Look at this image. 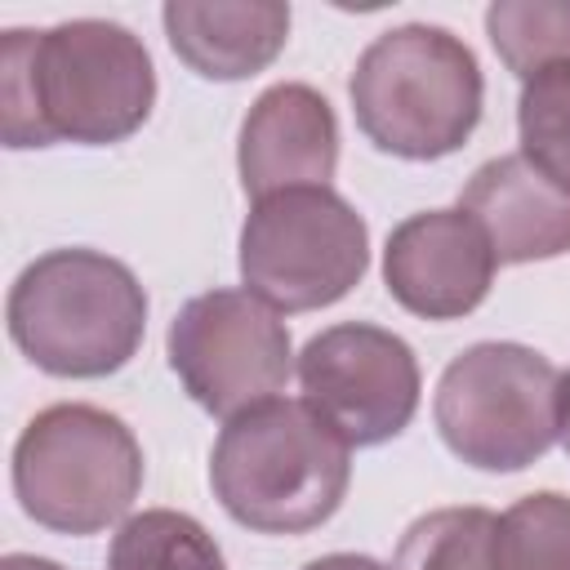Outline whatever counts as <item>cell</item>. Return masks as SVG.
Returning <instances> with one entry per match:
<instances>
[{
	"instance_id": "13",
	"label": "cell",
	"mask_w": 570,
	"mask_h": 570,
	"mask_svg": "<svg viewBox=\"0 0 570 570\" xmlns=\"http://www.w3.org/2000/svg\"><path fill=\"white\" fill-rule=\"evenodd\" d=\"M160 22L178 62L223 85L267 71L289 40V4L281 0H169Z\"/></svg>"
},
{
	"instance_id": "3",
	"label": "cell",
	"mask_w": 570,
	"mask_h": 570,
	"mask_svg": "<svg viewBox=\"0 0 570 570\" xmlns=\"http://www.w3.org/2000/svg\"><path fill=\"white\" fill-rule=\"evenodd\" d=\"M13 347L53 379H107L147 334V289L102 249H49L27 263L4 303Z\"/></svg>"
},
{
	"instance_id": "11",
	"label": "cell",
	"mask_w": 570,
	"mask_h": 570,
	"mask_svg": "<svg viewBox=\"0 0 570 570\" xmlns=\"http://www.w3.org/2000/svg\"><path fill=\"white\" fill-rule=\"evenodd\" d=\"M236 169L254 200L294 187H330L338 169V116L330 98L303 80L263 89L240 120Z\"/></svg>"
},
{
	"instance_id": "17",
	"label": "cell",
	"mask_w": 570,
	"mask_h": 570,
	"mask_svg": "<svg viewBox=\"0 0 570 570\" xmlns=\"http://www.w3.org/2000/svg\"><path fill=\"white\" fill-rule=\"evenodd\" d=\"M494 570H570V494L534 490L499 517Z\"/></svg>"
},
{
	"instance_id": "20",
	"label": "cell",
	"mask_w": 570,
	"mask_h": 570,
	"mask_svg": "<svg viewBox=\"0 0 570 570\" xmlns=\"http://www.w3.org/2000/svg\"><path fill=\"white\" fill-rule=\"evenodd\" d=\"M0 570H62V566L49 557H36V552H9V557H0Z\"/></svg>"
},
{
	"instance_id": "5",
	"label": "cell",
	"mask_w": 570,
	"mask_h": 570,
	"mask_svg": "<svg viewBox=\"0 0 570 570\" xmlns=\"http://www.w3.org/2000/svg\"><path fill=\"white\" fill-rule=\"evenodd\" d=\"M142 490V445L134 428L98 405L62 401L40 410L13 445L18 508L53 534H102Z\"/></svg>"
},
{
	"instance_id": "7",
	"label": "cell",
	"mask_w": 570,
	"mask_h": 570,
	"mask_svg": "<svg viewBox=\"0 0 570 570\" xmlns=\"http://www.w3.org/2000/svg\"><path fill=\"white\" fill-rule=\"evenodd\" d=\"M236 249L245 289L276 312L330 307L370 272V227L334 187H294L254 200Z\"/></svg>"
},
{
	"instance_id": "15",
	"label": "cell",
	"mask_w": 570,
	"mask_h": 570,
	"mask_svg": "<svg viewBox=\"0 0 570 570\" xmlns=\"http://www.w3.org/2000/svg\"><path fill=\"white\" fill-rule=\"evenodd\" d=\"M485 36L521 85L570 67V0H494L485 9Z\"/></svg>"
},
{
	"instance_id": "12",
	"label": "cell",
	"mask_w": 570,
	"mask_h": 570,
	"mask_svg": "<svg viewBox=\"0 0 570 570\" xmlns=\"http://www.w3.org/2000/svg\"><path fill=\"white\" fill-rule=\"evenodd\" d=\"M459 209L481 223L499 263H548L570 254V191L525 165L521 151L485 160L468 178Z\"/></svg>"
},
{
	"instance_id": "4",
	"label": "cell",
	"mask_w": 570,
	"mask_h": 570,
	"mask_svg": "<svg viewBox=\"0 0 570 570\" xmlns=\"http://www.w3.org/2000/svg\"><path fill=\"white\" fill-rule=\"evenodd\" d=\"M356 129L387 156L441 160L481 125L485 76L445 27L405 22L365 45L347 80Z\"/></svg>"
},
{
	"instance_id": "10",
	"label": "cell",
	"mask_w": 570,
	"mask_h": 570,
	"mask_svg": "<svg viewBox=\"0 0 570 570\" xmlns=\"http://www.w3.org/2000/svg\"><path fill=\"white\" fill-rule=\"evenodd\" d=\"M494 249L472 214L423 209L392 227L383 245L387 294L423 321H463L494 285Z\"/></svg>"
},
{
	"instance_id": "21",
	"label": "cell",
	"mask_w": 570,
	"mask_h": 570,
	"mask_svg": "<svg viewBox=\"0 0 570 570\" xmlns=\"http://www.w3.org/2000/svg\"><path fill=\"white\" fill-rule=\"evenodd\" d=\"M561 445L570 454V370L561 374Z\"/></svg>"
},
{
	"instance_id": "2",
	"label": "cell",
	"mask_w": 570,
	"mask_h": 570,
	"mask_svg": "<svg viewBox=\"0 0 570 570\" xmlns=\"http://www.w3.org/2000/svg\"><path fill=\"white\" fill-rule=\"evenodd\" d=\"M209 485L236 525L254 534H307L343 508L352 445L307 401L272 396L223 423Z\"/></svg>"
},
{
	"instance_id": "6",
	"label": "cell",
	"mask_w": 570,
	"mask_h": 570,
	"mask_svg": "<svg viewBox=\"0 0 570 570\" xmlns=\"http://www.w3.org/2000/svg\"><path fill=\"white\" fill-rule=\"evenodd\" d=\"M432 419L468 468L521 472L561 441V370L525 343H472L441 370Z\"/></svg>"
},
{
	"instance_id": "9",
	"label": "cell",
	"mask_w": 570,
	"mask_h": 570,
	"mask_svg": "<svg viewBox=\"0 0 570 570\" xmlns=\"http://www.w3.org/2000/svg\"><path fill=\"white\" fill-rule=\"evenodd\" d=\"M303 401L356 450L401 436L419 410L414 347L370 321H343L312 334L298 352Z\"/></svg>"
},
{
	"instance_id": "14",
	"label": "cell",
	"mask_w": 570,
	"mask_h": 570,
	"mask_svg": "<svg viewBox=\"0 0 570 570\" xmlns=\"http://www.w3.org/2000/svg\"><path fill=\"white\" fill-rule=\"evenodd\" d=\"M107 570H227V557L196 517L142 508L111 534Z\"/></svg>"
},
{
	"instance_id": "19",
	"label": "cell",
	"mask_w": 570,
	"mask_h": 570,
	"mask_svg": "<svg viewBox=\"0 0 570 570\" xmlns=\"http://www.w3.org/2000/svg\"><path fill=\"white\" fill-rule=\"evenodd\" d=\"M303 570H392V566H383V561H374L365 552H325V557L307 561Z\"/></svg>"
},
{
	"instance_id": "8",
	"label": "cell",
	"mask_w": 570,
	"mask_h": 570,
	"mask_svg": "<svg viewBox=\"0 0 570 570\" xmlns=\"http://www.w3.org/2000/svg\"><path fill=\"white\" fill-rule=\"evenodd\" d=\"M169 370L214 419L272 401L294 374L289 325L249 289H209L178 307L165 334Z\"/></svg>"
},
{
	"instance_id": "18",
	"label": "cell",
	"mask_w": 570,
	"mask_h": 570,
	"mask_svg": "<svg viewBox=\"0 0 570 570\" xmlns=\"http://www.w3.org/2000/svg\"><path fill=\"white\" fill-rule=\"evenodd\" d=\"M517 138L525 165H534L548 183L570 191V67L543 71L521 85Z\"/></svg>"
},
{
	"instance_id": "16",
	"label": "cell",
	"mask_w": 570,
	"mask_h": 570,
	"mask_svg": "<svg viewBox=\"0 0 570 570\" xmlns=\"http://www.w3.org/2000/svg\"><path fill=\"white\" fill-rule=\"evenodd\" d=\"M499 517L490 508H436L405 525L392 570H494Z\"/></svg>"
},
{
	"instance_id": "1",
	"label": "cell",
	"mask_w": 570,
	"mask_h": 570,
	"mask_svg": "<svg viewBox=\"0 0 570 570\" xmlns=\"http://www.w3.org/2000/svg\"><path fill=\"white\" fill-rule=\"evenodd\" d=\"M156 67L120 22L71 18L49 31L0 36V138L4 147H107L147 125Z\"/></svg>"
}]
</instances>
